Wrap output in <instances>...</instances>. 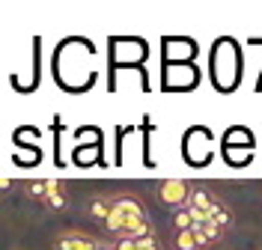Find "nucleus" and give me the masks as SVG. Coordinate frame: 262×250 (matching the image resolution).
<instances>
[{"instance_id":"1","label":"nucleus","mask_w":262,"mask_h":250,"mask_svg":"<svg viewBox=\"0 0 262 250\" xmlns=\"http://www.w3.org/2000/svg\"><path fill=\"white\" fill-rule=\"evenodd\" d=\"M191 194H194V185L182 182V179H167V182L155 185V197L161 206H167L170 212H179L191 202Z\"/></svg>"},{"instance_id":"2","label":"nucleus","mask_w":262,"mask_h":250,"mask_svg":"<svg viewBox=\"0 0 262 250\" xmlns=\"http://www.w3.org/2000/svg\"><path fill=\"white\" fill-rule=\"evenodd\" d=\"M101 238L90 235L86 230H78V226H69V230H60L54 235L51 247L54 250H98Z\"/></svg>"},{"instance_id":"3","label":"nucleus","mask_w":262,"mask_h":250,"mask_svg":"<svg viewBox=\"0 0 262 250\" xmlns=\"http://www.w3.org/2000/svg\"><path fill=\"white\" fill-rule=\"evenodd\" d=\"M51 188H54V182H48V179H30V182H21V194L36 200V202H45V197L51 194Z\"/></svg>"},{"instance_id":"4","label":"nucleus","mask_w":262,"mask_h":250,"mask_svg":"<svg viewBox=\"0 0 262 250\" xmlns=\"http://www.w3.org/2000/svg\"><path fill=\"white\" fill-rule=\"evenodd\" d=\"M42 206L51 209V212H63L66 206H69V191H66V185L63 182H54V188H51V194L45 197Z\"/></svg>"},{"instance_id":"5","label":"nucleus","mask_w":262,"mask_h":250,"mask_svg":"<svg viewBox=\"0 0 262 250\" xmlns=\"http://www.w3.org/2000/svg\"><path fill=\"white\" fill-rule=\"evenodd\" d=\"M90 215L96 217L98 223H104L111 217V194H96L90 200Z\"/></svg>"},{"instance_id":"6","label":"nucleus","mask_w":262,"mask_h":250,"mask_svg":"<svg viewBox=\"0 0 262 250\" xmlns=\"http://www.w3.org/2000/svg\"><path fill=\"white\" fill-rule=\"evenodd\" d=\"M232 220H235V217H232V209H229L227 202H224V200L214 202V209H212V223H217V226L227 233L229 226H232Z\"/></svg>"},{"instance_id":"7","label":"nucleus","mask_w":262,"mask_h":250,"mask_svg":"<svg viewBox=\"0 0 262 250\" xmlns=\"http://www.w3.org/2000/svg\"><path fill=\"white\" fill-rule=\"evenodd\" d=\"M173 247L176 250H203V244H200L194 230H185V233H173Z\"/></svg>"},{"instance_id":"8","label":"nucleus","mask_w":262,"mask_h":250,"mask_svg":"<svg viewBox=\"0 0 262 250\" xmlns=\"http://www.w3.org/2000/svg\"><path fill=\"white\" fill-rule=\"evenodd\" d=\"M194 215H191V209L185 206L179 212H173V233H185V230H194Z\"/></svg>"},{"instance_id":"9","label":"nucleus","mask_w":262,"mask_h":250,"mask_svg":"<svg viewBox=\"0 0 262 250\" xmlns=\"http://www.w3.org/2000/svg\"><path fill=\"white\" fill-rule=\"evenodd\" d=\"M131 247L134 250H164V244H161L158 235H149V238H137V241H131Z\"/></svg>"}]
</instances>
